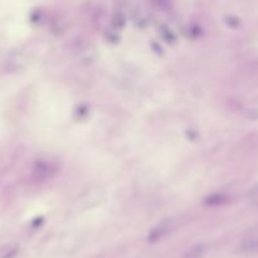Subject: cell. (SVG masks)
<instances>
[{"label":"cell","mask_w":258,"mask_h":258,"mask_svg":"<svg viewBox=\"0 0 258 258\" xmlns=\"http://www.w3.org/2000/svg\"><path fill=\"white\" fill-rule=\"evenodd\" d=\"M240 249L244 253H254L257 250V235L255 233H250L245 237V239L242 242Z\"/></svg>","instance_id":"obj_1"},{"label":"cell","mask_w":258,"mask_h":258,"mask_svg":"<svg viewBox=\"0 0 258 258\" xmlns=\"http://www.w3.org/2000/svg\"><path fill=\"white\" fill-rule=\"evenodd\" d=\"M170 224H171V222H169V220L161 223V224H160L159 227H157L156 229H155L154 232L150 234V237H149L150 242H156V240L161 239L164 235H166L167 232L170 230Z\"/></svg>","instance_id":"obj_2"},{"label":"cell","mask_w":258,"mask_h":258,"mask_svg":"<svg viewBox=\"0 0 258 258\" xmlns=\"http://www.w3.org/2000/svg\"><path fill=\"white\" fill-rule=\"evenodd\" d=\"M205 253H207V245L195 244L184 253L183 258H202Z\"/></svg>","instance_id":"obj_3"}]
</instances>
